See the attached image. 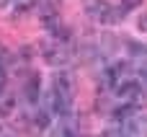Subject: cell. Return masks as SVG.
<instances>
[{"mask_svg":"<svg viewBox=\"0 0 147 137\" xmlns=\"http://www.w3.org/2000/svg\"><path fill=\"white\" fill-rule=\"evenodd\" d=\"M13 5H16V8H21V10H28V8H34V5H36V0H13Z\"/></svg>","mask_w":147,"mask_h":137,"instance_id":"6","label":"cell"},{"mask_svg":"<svg viewBox=\"0 0 147 137\" xmlns=\"http://www.w3.org/2000/svg\"><path fill=\"white\" fill-rule=\"evenodd\" d=\"M49 137H78V122H75V117L54 119V124L49 127Z\"/></svg>","mask_w":147,"mask_h":137,"instance_id":"3","label":"cell"},{"mask_svg":"<svg viewBox=\"0 0 147 137\" xmlns=\"http://www.w3.org/2000/svg\"><path fill=\"white\" fill-rule=\"evenodd\" d=\"M5 88H8V67L0 57V109H3V98H5Z\"/></svg>","mask_w":147,"mask_h":137,"instance_id":"5","label":"cell"},{"mask_svg":"<svg viewBox=\"0 0 147 137\" xmlns=\"http://www.w3.org/2000/svg\"><path fill=\"white\" fill-rule=\"evenodd\" d=\"M119 132L121 137H147V114H142V109H127Z\"/></svg>","mask_w":147,"mask_h":137,"instance_id":"2","label":"cell"},{"mask_svg":"<svg viewBox=\"0 0 147 137\" xmlns=\"http://www.w3.org/2000/svg\"><path fill=\"white\" fill-rule=\"evenodd\" d=\"M103 137H121V132H119V130H106Z\"/></svg>","mask_w":147,"mask_h":137,"instance_id":"7","label":"cell"},{"mask_svg":"<svg viewBox=\"0 0 147 137\" xmlns=\"http://www.w3.org/2000/svg\"><path fill=\"white\" fill-rule=\"evenodd\" d=\"M72 104H75V91H72V78L59 70L49 80V93H47V106L54 119L72 117Z\"/></svg>","mask_w":147,"mask_h":137,"instance_id":"1","label":"cell"},{"mask_svg":"<svg viewBox=\"0 0 147 137\" xmlns=\"http://www.w3.org/2000/svg\"><path fill=\"white\" fill-rule=\"evenodd\" d=\"M0 137H10V135H8V132H5V130H0Z\"/></svg>","mask_w":147,"mask_h":137,"instance_id":"8","label":"cell"},{"mask_svg":"<svg viewBox=\"0 0 147 137\" xmlns=\"http://www.w3.org/2000/svg\"><path fill=\"white\" fill-rule=\"evenodd\" d=\"M88 13L96 18V21H114V8L109 5V3H98V0H90V5H88Z\"/></svg>","mask_w":147,"mask_h":137,"instance_id":"4","label":"cell"}]
</instances>
